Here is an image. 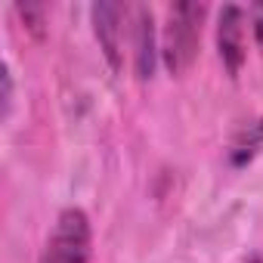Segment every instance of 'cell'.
<instances>
[{
	"instance_id": "1",
	"label": "cell",
	"mask_w": 263,
	"mask_h": 263,
	"mask_svg": "<svg viewBox=\"0 0 263 263\" xmlns=\"http://www.w3.org/2000/svg\"><path fill=\"white\" fill-rule=\"evenodd\" d=\"M204 16H208V7L192 4V0L174 4L167 10V22H164V31H161V59H164L171 74H183L195 62Z\"/></svg>"
},
{
	"instance_id": "2",
	"label": "cell",
	"mask_w": 263,
	"mask_h": 263,
	"mask_svg": "<svg viewBox=\"0 0 263 263\" xmlns=\"http://www.w3.org/2000/svg\"><path fill=\"white\" fill-rule=\"evenodd\" d=\"M90 260H93L90 217L81 208H65L56 217L53 232L47 235V245L37 263H90Z\"/></svg>"
},
{
	"instance_id": "3",
	"label": "cell",
	"mask_w": 263,
	"mask_h": 263,
	"mask_svg": "<svg viewBox=\"0 0 263 263\" xmlns=\"http://www.w3.org/2000/svg\"><path fill=\"white\" fill-rule=\"evenodd\" d=\"M134 13L124 4H93L90 19H93V34L99 41V50L105 56V62L121 71L124 68V22Z\"/></svg>"
},
{
	"instance_id": "4",
	"label": "cell",
	"mask_w": 263,
	"mask_h": 263,
	"mask_svg": "<svg viewBox=\"0 0 263 263\" xmlns=\"http://www.w3.org/2000/svg\"><path fill=\"white\" fill-rule=\"evenodd\" d=\"M245 19L248 13L235 4H226L217 16V53L232 78L245 65Z\"/></svg>"
},
{
	"instance_id": "5",
	"label": "cell",
	"mask_w": 263,
	"mask_h": 263,
	"mask_svg": "<svg viewBox=\"0 0 263 263\" xmlns=\"http://www.w3.org/2000/svg\"><path fill=\"white\" fill-rule=\"evenodd\" d=\"M134 65H137V78L146 81L155 71V56H158V44H155V19L149 7H134Z\"/></svg>"
},
{
	"instance_id": "6",
	"label": "cell",
	"mask_w": 263,
	"mask_h": 263,
	"mask_svg": "<svg viewBox=\"0 0 263 263\" xmlns=\"http://www.w3.org/2000/svg\"><path fill=\"white\" fill-rule=\"evenodd\" d=\"M260 149H263V118L251 121L248 127H241L235 134V140L229 143V164L232 167H245Z\"/></svg>"
},
{
	"instance_id": "7",
	"label": "cell",
	"mask_w": 263,
	"mask_h": 263,
	"mask_svg": "<svg viewBox=\"0 0 263 263\" xmlns=\"http://www.w3.org/2000/svg\"><path fill=\"white\" fill-rule=\"evenodd\" d=\"M16 13L25 19L28 31H34L37 37L44 34V25H47V7H16Z\"/></svg>"
},
{
	"instance_id": "8",
	"label": "cell",
	"mask_w": 263,
	"mask_h": 263,
	"mask_svg": "<svg viewBox=\"0 0 263 263\" xmlns=\"http://www.w3.org/2000/svg\"><path fill=\"white\" fill-rule=\"evenodd\" d=\"M248 22H251L254 41H257V47H260V53H263V0L248 7Z\"/></svg>"
},
{
	"instance_id": "9",
	"label": "cell",
	"mask_w": 263,
	"mask_h": 263,
	"mask_svg": "<svg viewBox=\"0 0 263 263\" xmlns=\"http://www.w3.org/2000/svg\"><path fill=\"white\" fill-rule=\"evenodd\" d=\"M0 81H4V118H10L13 111V71L4 62V71H0Z\"/></svg>"
},
{
	"instance_id": "10",
	"label": "cell",
	"mask_w": 263,
	"mask_h": 263,
	"mask_svg": "<svg viewBox=\"0 0 263 263\" xmlns=\"http://www.w3.org/2000/svg\"><path fill=\"white\" fill-rule=\"evenodd\" d=\"M248 263H263V254H251V257H248Z\"/></svg>"
}]
</instances>
